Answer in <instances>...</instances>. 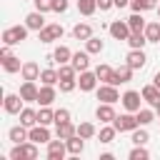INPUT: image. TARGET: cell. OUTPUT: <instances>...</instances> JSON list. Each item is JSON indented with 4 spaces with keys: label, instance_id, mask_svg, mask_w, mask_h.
<instances>
[{
    "label": "cell",
    "instance_id": "4316f807",
    "mask_svg": "<svg viewBox=\"0 0 160 160\" xmlns=\"http://www.w3.org/2000/svg\"><path fill=\"white\" fill-rule=\"evenodd\" d=\"M20 122H22L25 128L38 125V112H35L32 108H22V110H20Z\"/></svg>",
    "mask_w": 160,
    "mask_h": 160
},
{
    "label": "cell",
    "instance_id": "8fae6325",
    "mask_svg": "<svg viewBox=\"0 0 160 160\" xmlns=\"http://www.w3.org/2000/svg\"><path fill=\"white\" fill-rule=\"evenodd\" d=\"M38 92H40V88H35V80H25L20 85V98L25 102H38Z\"/></svg>",
    "mask_w": 160,
    "mask_h": 160
},
{
    "label": "cell",
    "instance_id": "cb8c5ba5",
    "mask_svg": "<svg viewBox=\"0 0 160 160\" xmlns=\"http://www.w3.org/2000/svg\"><path fill=\"white\" fill-rule=\"evenodd\" d=\"M55 100V85H42L40 92H38V102L40 105H52Z\"/></svg>",
    "mask_w": 160,
    "mask_h": 160
},
{
    "label": "cell",
    "instance_id": "8992f818",
    "mask_svg": "<svg viewBox=\"0 0 160 160\" xmlns=\"http://www.w3.org/2000/svg\"><path fill=\"white\" fill-rule=\"evenodd\" d=\"M95 92H98V100H100V102H118V100H120L118 85H110V82H105V85L95 88Z\"/></svg>",
    "mask_w": 160,
    "mask_h": 160
},
{
    "label": "cell",
    "instance_id": "7a4b0ae2",
    "mask_svg": "<svg viewBox=\"0 0 160 160\" xmlns=\"http://www.w3.org/2000/svg\"><path fill=\"white\" fill-rule=\"evenodd\" d=\"M28 25H12V28H8V30H2V45H18V42H22L25 38H28Z\"/></svg>",
    "mask_w": 160,
    "mask_h": 160
},
{
    "label": "cell",
    "instance_id": "7c38bea8",
    "mask_svg": "<svg viewBox=\"0 0 160 160\" xmlns=\"http://www.w3.org/2000/svg\"><path fill=\"white\" fill-rule=\"evenodd\" d=\"M30 140L32 142H38V145H42V142H50V130H48V125H32L30 128Z\"/></svg>",
    "mask_w": 160,
    "mask_h": 160
},
{
    "label": "cell",
    "instance_id": "6da1fadb",
    "mask_svg": "<svg viewBox=\"0 0 160 160\" xmlns=\"http://www.w3.org/2000/svg\"><path fill=\"white\" fill-rule=\"evenodd\" d=\"M38 158V142L25 140V142H15V148L10 150V160H35Z\"/></svg>",
    "mask_w": 160,
    "mask_h": 160
},
{
    "label": "cell",
    "instance_id": "f546056e",
    "mask_svg": "<svg viewBox=\"0 0 160 160\" xmlns=\"http://www.w3.org/2000/svg\"><path fill=\"white\" fill-rule=\"evenodd\" d=\"M130 8H132V12L155 10V8H158V0H130Z\"/></svg>",
    "mask_w": 160,
    "mask_h": 160
},
{
    "label": "cell",
    "instance_id": "f1b7e54d",
    "mask_svg": "<svg viewBox=\"0 0 160 160\" xmlns=\"http://www.w3.org/2000/svg\"><path fill=\"white\" fill-rule=\"evenodd\" d=\"M115 135H118V128H115V125L110 122V125H105V128H100V132H98V140L108 145V142H112V140H115Z\"/></svg>",
    "mask_w": 160,
    "mask_h": 160
},
{
    "label": "cell",
    "instance_id": "603a6c76",
    "mask_svg": "<svg viewBox=\"0 0 160 160\" xmlns=\"http://www.w3.org/2000/svg\"><path fill=\"white\" fill-rule=\"evenodd\" d=\"M142 100H148V102L155 108V105L160 102V88H158L155 82H152V85H145V88H142Z\"/></svg>",
    "mask_w": 160,
    "mask_h": 160
},
{
    "label": "cell",
    "instance_id": "7402d4cb",
    "mask_svg": "<svg viewBox=\"0 0 160 160\" xmlns=\"http://www.w3.org/2000/svg\"><path fill=\"white\" fill-rule=\"evenodd\" d=\"M65 145H68V152H70V155H80V152L85 150V138L72 135V138H68V140H65Z\"/></svg>",
    "mask_w": 160,
    "mask_h": 160
},
{
    "label": "cell",
    "instance_id": "ab89813d",
    "mask_svg": "<svg viewBox=\"0 0 160 160\" xmlns=\"http://www.w3.org/2000/svg\"><path fill=\"white\" fill-rule=\"evenodd\" d=\"M58 85H60V92H72L78 88V80L75 78H62V80H58Z\"/></svg>",
    "mask_w": 160,
    "mask_h": 160
},
{
    "label": "cell",
    "instance_id": "e575fe53",
    "mask_svg": "<svg viewBox=\"0 0 160 160\" xmlns=\"http://www.w3.org/2000/svg\"><path fill=\"white\" fill-rule=\"evenodd\" d=\"M145 38H148V42H160V22L145 25Z\"/></svg>",
    "mask_w": 160,
    "mask_h": 160
},
{
    "label": "cell",
    "instance_id": "836d02e7",
    "mask_svg": "<svg viewBox=\"0 0 160 160\" xmlns=\"http://www.w3.org/2000/svg\"><path fill=\"white\" fill-rule=\"evenodd\" d=\"M135 118H138L140 125H150V122L155 120V110H150V108H140V110L135 112Z\"/></svg>",
    "mask_w": 160,
    "mask_h": 160
},
{
    "label": "cell",
    "instance_id": "d6986e66",
    "mask_svg": "<svg viewBox=\"0 0 160 160\" xmlns=\"http://www.w3.org/2000/svg\"><path fill=\"white\" fill-rule=\"evenodd\" d=\"M2 58V68H5V72H20L22 70V62H20V58H15L12 52H8V55H0Z\"/></svg>",
    "mask_w": 160,
    "mask_h": 160
},
{
    "label": "cell",
    "instance_id": "7dc6e473",
    "mask_svg": "<svg viewBox=\"0 0 160 160\" xmlns=\"http://www.w3.org/2000/svg\"><path fill=\"white\" fill-rule=\"evenodd\" d=\"M98 8L105 12V10H110V8H115V0H98Z\"/></svg>",
    "mask_w": 160,
    "mask_h": 160
},
{
    "label": "cell",
    "instance_id": "5bb4252c",
    "mask_svg": "<svg viewBox=\"0 0 160 160\" xmlns=\"http://www.w3.org/2000/svg\"><path fill=\"white\" fill-rule=\"evenodd\" d=\"M8 138H10L12 142H25V140H30V128H25V125L20 122V125H15V128L8 130Z\"/></svg>",
    "mask_w": 160,
    "mask_h": 160
},
{
    "label": "cell",
    "instance_id": "ffe728a7",
    "mask_svg": "<svg viewBox=\"0 0 160 160\" xmlns=\"http://www.w3.org/2000/svg\"><path fill=\"white\" fill-rule=\"evenodd\" d=\"M45 12H40V10H35V12H30L28 18H25V25L30 28V30H42L45 28V18H42Z\"/></svg>",
    "mask_w": 160,
    "mask_h": 160
},
{
    "label": "cell",
    "instance_id": "ba28073f",
    "mask_svg": "<svg viewBox=\"0 0 160 160\" xmlns=\"http://www.w3.org/2000/svg\"><path fill=\"white\" fill-rule=\"evenodd\" d=\"M108 30H110V35H112L115 40H128V38H130V32H132V30H130V25H128V20H125V22H122V20H115V22H110V25H108Z\"/></svg>",
    "mask_w": 160,
    "mask_h": 160
},
{
    "label": "cell",
    "instance_id": "5b68a950",
    "mask_svg": "<svg viewBox=\"0 0 160 160\" xmlns=\"http://www.w3.org/2000/svg\"><path fill=\"white\" fill-rule=\"evenodd\" d=\"M62 25H58V22H52V25H45L42 30H38V38H40V42H52V40H60L62 38Z\"/></svg>",
    "mask_w": 160,
    "mask_h": 160
},
{
    "label": "cell",
    "instance_id": "d4e9b609",
    "mask_svg": "<svg viewBox=\"0 0 160 160\" xmlns=\"http://www.w3.org/2000/svg\"><path fill=\"white\" fill-rule=\"evenodd\" d=\"M128 25H130V30L132 32H145V18H142V12H132L130 18H128Z\"/></svg>",
    "mask_w": 160,
    "mask_h": 160
},
{
    "label": "cell",
    "instance_id": "d6a6232c",
    "mask_svg": "<svg viewBox=\"0 0 160 160\" xmlns=\"http://www.w3.org/2000/svg\"><path fill=\"white\" fill-rule=\"evenodd\" d=\"M95 75H98V80H102V82H112L115 70H112L110 65H98V68H95Z\"/></svg>",
    "mask_w": 160,
    "mask_h": 160
},
{
    "label": "cell",
    "instance_id": "74e56055",
    "mask_svg": "<svg viewBox=\"0 0 160 160\" xmlns=\"http://www.w3.org/2000/svg\"><path fill=\"white\" fill-rule=\"evenodd\" d=\"M78 135H80V138H85V140H90L92 135H98V130H95V125H92V122H80V125H78Z\"/></svg>",
    "mask_w": 160,
    "mask_h": 160
},
{
    "label": "cell",
    "instance_id": "60d3db41",
    "mask_svg": "<svg viewBox=\"0 0 160 160\" xmlns=\"http://www.w3.org/2000/svg\"><path fill=\"white\" fill-rule=\"evenodd\" d=\"M150 158V152L142 148V145H135L132 150H130V160H148Z\"/></svg>",
    "mask_w": 160,
    "mask_h": 160
},
{
    "label": "cell",
    "instance_id": "7bdbcfd3",
    "mask_svg": "<svg viewBox=\"0 0 160 160\" xmlns=\"http://www.w3.org/2000/svg\"><path fill=\"white\" fill-rule=\"evenodd\" d=\"M75 68H72V62H65V65H60V70H58V75H60V80L62 78H75Z\"/></svg>",
    "mask_w": 160,
    "mask_h": 160
},
{
    "label": "cell",
    "instance_id": "277c9868",
    "mask_svg": "<svg viewBox=\"0 0 160 160\" xmlns=\"http://www.w3.org/2000/svg\"><path fill=\"white\" fill-rule=\"evenodd\" d=\"M112 125L118 128V132H132L135 128H140V122H138V118H135L132 112H125V115H118V118L112 120Z\"/></svg>",
    "mask_w": 160,
    "mask_h": 160
},
{
    "label": "cell",
    "instance_id": "9a60e30c",
    "mask_svg": "<svg viewBox=\"0 0 160 160\" xmlns=\"http://www.w3.org/2000/svg\"><path fill=\"white\" fill-rule=\"evenodd\" d=\"M125 60H128V65H130L132 70H140V68H145V60H148V58H145V52H142V50H135V48H132V50L128 52V58H125Z\"/></svg>",
    "mask_w": 160,
    "mask_h": 160
},
{
    "label": "cell",
    "instance_id": "83f0119b",
    "mask_svg": "<svg viewBox=\"0 0 160 160\" xmlns=\"http://www.w3.org/2000/svg\"><path fill=\"white\" fill-rule=\"evenodd\" d=\"M58 138H62V140H68V138H72V135H78V128L68 120V122H58Z\"/></svg>",
    "mask_w": 160,
    "mask_h": 160
},
{
    "label": "cell",
    "instance_id": "b9f144b4",
    "mask_svg": "<svg viewBox=\"0 0 160 160\" xmlns=\"http://www.w3.org/2000/svg\"><path fill=\"white\" fill-rule=\"evenodd\" d=\"M148 140H150V135H148V130H138V128L132 130V142H135V145H145Z\"/></svg>",
    "mask_w": 160,
    "mask_h": 160
},
{
    "label": "cell",
    "instance_id": "ac0fdd59",
    "mask_svg": "<svg viewBox=\"0 0 160 160\" xmlns=\"http://www.w3.org/2000/svg\"><path fill=\"white\" fill-rule=\"evenodd\" d=\"M72 68L78 70V72H82V70H88L90 68V52L85 50V52H72Z\"/></svg>",
    "mask_w": 160,
    "mask_h": 160
},
{
    "label": "cell",
    "instance_id": "4fadbf2b",
    "mask_svg": "<svg viewBox=\"0 0 160 160\" xmlns=\"http://www.w3.org/2000/svg\"><path fill=\"white\" fill-rule=\"evenodd\" d=\"M95 118H98L100 122H112V120L118 118L115 110H112V102H100L98 110H95Z\"/></svg>",
    "mask_w": 160,
    "mask_h": 160
},
{
    "label": "cell",
    "instance_id": "44dd1931",
    "mask_svg": "<svg viewBox=\"0 0 160 160\" xmlns=\"http://www.w3.org/2000/svg\"><path fill=\"white\" fill-rule=\"evenodd\" d=\"M50 60H52V62H58V65H65V62H70V60H72V52H70V48L60 45V48H55V52L50 55Z\"/></svg>",
    "mask_w": 160,
    "mask_h": 160
},
{
    "label": "cell",
    "instance_id": "d590c367",
    "mask_svg": "<svg viewBox=\"0 0 160 160\" xmlns=\"http://www.w3.org/2000/svg\"><path fill=\"white\" fill-rule=\"evenodd\" d=\"M40 80H42V85H55V82L60 80V75H58V70H52V68H45V70L40 72Z\"/></svg>",
    "mask_w": 160,
    "mask_h": 160
},
{
    "label": "cell",
    "instance_id": "f907efd6",
    "mask_svg": "<svg viewBox=\"0 0 160 160\" xmlns=\"http://www.w3.org/2000/svg\"><path fill=\"white\" fill-rule=\"evenodd\" d=\"M155 112H158V115H160V102H158V105H155Z\"/></svg>",
    "mask_w": 160,
    "mask_h": 160
},
{
    "label": "cell",
    "instance_id": "bcb514c9",
    "mask_svg": "<svg viewBox=\"0 0 160 160\" xmlns=\"http://www.w3.org/2000/svg\"><path fill=\"white\" fill-rule=\"evenodd\" d=\"M65 10H68V0H55L52 12H65Z\"/></svg>",
    "mask_w": 160,
    "mask_h": 160
},
{
    "label": "cell",
    "instance_id": "1f68e13d",
    "mask_svg": "<svg viewBox=\"0 0 160 160\" xmlns=\"http://www.w3.org/2000/svg\"><path fill=\"white\" fill-rule=\"evenodd\" d=\"M130 48H135V50H142V45L148 42V38H145V32H130V38L125 40Z\"/></svg>",
    "mask_w": 160,
    "mask_h": 160
},
{
    "label": "cell",
    "instance_id": "2e32d148",
    "mask_svg": "<svg viewBox=\"0 0 160 160\" xmlns=\"http://www.w3.org/2000/svg\"><path fill=\"white\" fill-rule=\"evenodd\" d=\"M22 80H40V65L38 62H32V60H28V62H22Z\"/></svg>",
    "mask_w": 160,
    "mask_h": 160
},
{
    "label": "cell",
    "instance_id": "9c48e42d",
    "mask_svg": "<svg viewBox=\"0 0 160 160\" xmlns=\"http://www.w3.org/2000/svg\"><path fill=\"white\" fill-rule=\"evenodd\" d=\"M22 102H25V100H22L20 95H12V92H10V95H5V100H2V108H5V112H8V115H20V110H22Z\"/></svg>",
    "mask_w": 160,
    "mask_h": 160
},
{
    "label": "cell",
    "instance_id": "ee69618b",
    "mask_svg": "<svg viewBox=\"0 0 160 160\" xmlns=\"http://www.w3.org/2000/svg\"><path fill=\"white\" fill-rule=\"evenodd\" d=\"M32 2H35V10H40V12H50L55 5V0H32Z\"/></svg>",
    "mask_w": 160,
    "mask_h": 160
},
{
    "label": "cell",
    "instance_id": "681fc988",
    "mask_svg": "<svg viewBox=\"0 0 160 160\" xmlns=\"http://www.w3.org/2000/svg\"><path fill=\"white\" fill-rule=\"evenodd\" d=\"M152 80H155V85L160 88V72H155V78H152Z\"/></svg>",
    "mask_w": 160,
    "mask_h": 160
},
{
    "label": "cell",
    "instance_id": "484cf974",
    "mask_svg": "<svg viewBox=\"0 0 160 160\" xmlns=\"http://www.w3.org/2000/svg\"><path fill=\"white\" fill-rule=\"evenodd\" d=\"M72 38H75V40H90V38H92V28H90L88 22H78V25L72 28Z\"/></svg>",
    "mask_w": 160,
    "mask_h": 160
},
{
    "label": "cell",
    "instance_id": "f6af8a7d",
    "mask_svg": "<svg viewBox=\"0 0 160 160\" xmlns=\"http://www.w3.org/2000/svg\"><path fill=\"white\" fill-rule=\"evenodd\" d=\"M68 120H70V110H65V108L55 110V125L58 122H68Z\"/></svg>",
    "mask_w": 160,
    "mask_h": 160
},
{
    "label": "cell",
    "instance_id": "8d00e7d4",
    "mask_svg": "<svg viewBox=\"0 0 160 160\" xmlns=\"http://www.w3.org/2000/svg\"><path fill=\"white\" fill-rule=\"evenodd\" d=\"M95 10H98V0H78V12L92 15Z\"/></svg>",
    "mask_w": 160,
    "mask_h": 160
},
{
    "label": "cell",
    "instance_id": "30bf717a",
    "mask_svg": "<svg viewBox=\"0 0 160 160\" xmlns=\"http://www.w3.org/2000/svg\"><path fill=\"white\" fill-rule=\"evenodd\" d=\"M78 88H80L82 92L95 90V88H98V75L90 72V70H82V72H80V80H78Z\"/></svg>",
    "mask_w": 160,
    "mask_h": 160
},
{
    "label": "cell",
    "instance_id": "52a82bcc",
    "mask_svg": "<svg viewBox=\"0 0 160 160\" xmlns=\"http://www.w3.org/2000/svg\"><path fill=\"white\" fill-rule=\"evenodd\" d=\"M65 155H68V145H65L62 138L48 142V160H62Z\"/></svg>",
    "mask_w": 160,
    "mask_h": 160
},
{
    "label": "cell",
    "instance_id": "e0dca14e",
    "mask_svg": "<svg viewBox=\"0 0 160 160\" xmlns=\"http://www.w3.org/2000/svg\"><path fill=\"white\" fill-rule=\"evenodd\" d=\"M130 78H132V68L125 62V65H120V68L115 70L112 82H110V85H122V82H130Z\"/></svg>",
    "mask_w": 160,
    "mask_h": 160
},
{
    "label": "cell",
    "instance_id": "816d5d0a",
    "mask_svg": "<svg viewBox=\"0 0 160 160\" xmlns=\"http://www.w3.org/2000/svg\"><path fill=\"white\" fill-rule=\"evenodd\" d=\"M155 10H158V18H160V5H158V8H155Z\"/></svg>",
    "mask_w": 160,
    "mask_h": 160
},
{
    "label": "cell",
    "instance_id": "c3c4849f",
    "mask_svg": "<svg viewBox=\"0 0 160 160\" xmlns=\"http://www.w3.org/2000/svg\"><path fill=\"white\" fill-rule=\"evenodd\" d=\"M125 5H130V0H115V8H125Z\"/></svg>",
    "mask_w": 160,
    "mask_h": 160
},
{
    "label": "cell",
    "instance_id": "3957f363",
    "mask_svg": "<svg viewBox=\"0 0 160 160\" xmlns=\"http://www.w3.org/2000/svg\"><path fill=\"white\" fill-rule=\"evenodd\" d=\"M122 108L128 110V112H138L140 108H142V92H138V90H128V92H122Z\"/></svg>",
    "mask_w": 160,
    "mask_h": 160
},
{
    "label": "cell",
    "instance_id": "f35d334b",
    "mask_svg": "<svg viewBox=\"0 0 160 160\" xmlns=\"http://www.w3.org/2000/svg\"><path fill=\"white\" fill-rule=\"evenodd\" d=\"M85 50H88L90 55L102 52V40H100V38H90V40H85Z\"/></svg>",
    "mask_w": 160,
    "mask_h": 160
},
{
    "label": "cell",
    "instance_id": "4dcf8cb0",
    "mask_svg": "<svg viewBox=\"0 0 160 160\" xmlns=\"http://www.w3.org/2000/svg\"><path fill=\"white\" fill-rule=\"evenodd\" d=\"M38 122H40V125L55 122V110H50V105H42V108L38 110Z\"/></svg>",
    "mask_w": 160,
    "mask_h": 160
}]
</instances>
